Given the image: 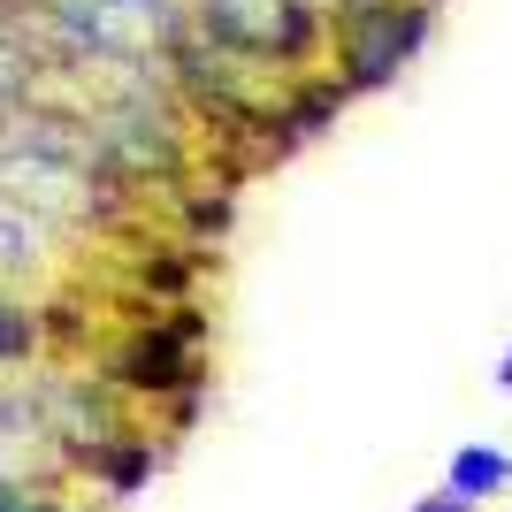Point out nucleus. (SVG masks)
<instances>
[{"label":"nucleus","instance_id":"obj_11","mask_svg":"<svg viewBox=\"0 0 512 512\" xmlns=\"http://www.w3.org/2000/svg\"><path fill=\"white\" fill-rule=\"evenodd\" d=\"M23 512H62V505H46V497H31V505H23Z\"/></svg>","mask_w":512,"mask_h":512},{"label":"nucleus","instance_id":"obj_2","mask_svg":"<svg viewBox=\"0 0 512 512\" xmlns=\"http://www.w3.org/2000/svg\"><path fill=\"white\" fill-rule=\"evenodd\" d=\"M39 8L54 16L77 62H153L192 31L176 0H39Z\"/></svg>","mask_w":512,"mask_h":512},{"label":"nucleus","instance_id":"obj_1","mask_svg":"<svg viewBox=\"0 0 512 512\" xmlns=\"http://www.w3.org/2000/svg\"><path fill=\"white\" fill-rule=\"evenodd\" d=\"M192 23L230 62L283 69V77H314L321 46H329L321 0H192Z\"/></svg>","mask_w":512,"mask_h":512},{"label":"nucleus","instance_id":"obj_8","mask_svg":"<svg viewBox=\"0 0 512 512\" xmlns=\"http://www.w3.org/2000/svg\"><path fill=\"white\" fill-rule=\"evenodd\" d=\"M31 69H39V62H31L23 46H8V39H0V107H16L23 92H31Z\"/></svg>","mask_w":512,"mask_h":512},{"label":"nucleus","instance_id":"obj_7","mask_svg":"<svg viewBox=\"0 0 512 512\" xmlns=\"http://www.w3.org/2000/svg\"><path fill=\"white\" fill-rule=\"evenodd\" d=\"M31 352H39V314L16 306V299H0V367L31 360Z\"/></svg>","mask_w":512,"mask_h":512},{"label":"nucleus","instance_id":"obj_3","mask_svg":"<svg viewBox=\"0 0 512 512\" xmlns=\"http://www.w3.org/2000/svg\"><path fill=\"white\" fill-rule=\"evenodd\" d=\"M436 0H337V77L344 92H383L421 54Z\"/></svg>","mask_w":512,"mask_h":512},{"label":"nucleus","instance_id":"obj_9","mask_svg":"<svg viewBox=\"0 0 512 512\" xmlns=\"http://www.w3.org/2000/svg\"><path fill=\"white\" fill-rule=\"evenodd\" d=\"M406 512H474L467 497H451V490H436V497H421V505H406Z\"/></svg>","mask_w":512,"mask_h":512},{"label":"nucleus","instance_id":"obj_6","mask_svg":"<svg viewBox=\"0 0 512 512\" xmlns=\"http://www.w3.org/2000/svg\"><path fill=\"white\" fill-rule=\"evenodd\" d=\"M153 459H161V451H153L146 436H107V444H92V451H85V467L100 474L107 490H138V482L153 474Z\"/></svg>","mask_w":512,"mask_h":512},{"label":"nucleus","instance_id":"obj_10","mask_svg":"<svg viewBox=\"0 0 512 512\" xmlns=\"http://www.w3.org/2000/svg\"><path fill=\"white\" fill-rule=\"evenodd\" d=\"M497 390H512V352H505V360H497Z\"/></svg>","mask_w":512,"mask_h":512},{"label":"nucleus","instance_id":"obj_4","mask_svg":"<svg viewBox=\"0 0 512 512\" xmlns=\"http://www.w3.org/2000/svg\"><path fill=\"white\" fill-rule=\"evenodd\" d=\"M199 337H207V321H199V314L146 321V329H130V337L107 352V375H115L130 398H184V390H207Z\"/></svg>","mask_w":512,"mask_h":512},{"label":"nucleus","instance_id":"obj_5","mask_svg":"<svg viewBox=\"0 0 512 512\" xmlns=\"http://www.w3.org/2000/svg\"><path fill=\"white\" fill-rule=\"evenodd\" d=\"M505 482H512V451L505 444H459V451H451V467H444V490L467 497V505H490Z\"/></svg>","mask_w":512,"mask_h":512}]
</instances>
